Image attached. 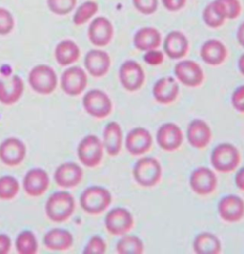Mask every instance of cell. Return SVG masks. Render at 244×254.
I'll use <instances>...</instances> for the list:
<instances>
[{
	"label": "cell",
	"instance_id": "6da1fadb",
	"mask_svg": "<svg viewBox=\"0 0 244 254\" xmlns=\"http://www.w3.org/2000/svg\"><path fill=\"white\" fill-rule=\"evenodd\" d=\"M76 208L73 195L67 191H57L51 194L45 205L47 217L55 223H62L69 219Z\"/></svg>",
	"mask_w": 244,
	"mask_h": 254
},
{
	"label": "cell",
	"instance_id": "7a4b0ae2",
	"mask_svg": "<svg viewBox=\"0 0 244 254\" xmlns=\"http://www.w3.org/2000/svg\"><path fill=\"white\" fill-rule=\"evenodd\" d=\"M112 203L110 191L103 187L92 186L87 188L81 196L82 209L89 214H100L105 211Z\"/></svg>",
	"mask_w": 244,
	"mask_h": 254
},
{
	"label": "cell",
	"instance_id": "3957f363",
	"mask_svg": "<svg viewBox=\"0 0 244 254\" xmlns=\"http://www.w3.org/2000/svg\"><path fill=\"white\" fill-rule=\"evenodd\" d=\"M28 81L35 93L49 95L55 92L58 86V76L50 66L38 65L33 68L29 73Z\"/></svg>",
	"mask_w": 244,
	"mask_h": 254
},
{
	"label": "cell",
	"instance_id": "277c9868",
	"mask_svg": "<svg viewBox=\"0 0 244 254\" xmlns=\"http://www.w3.org/2000/svg\"><path fill=\"white\" fill-rule=\"evenodd\" d=\"M240 162V151L228 143L217 146L211 155V163L214 169L220 173H231L237 169Z\"/></svg>",
	"mask_w": 244,
	"mask_h": 254
},
{
	"label": "cell",
	"instance_id": "5b68a950",
	"mask_svg": "<svg viewBox=\"0 0 244 254\" xmlns=\"http://www.w3.org/2000/svg\"><path fill=\"white\" fill-rule=\"evenodd\" d=\"M162 166L157 159L144 157L136 163L133 174L139 185L149 188L159 183L162 177Z\"/></svg>",
	"mask_w": 244,
	"mask_h": 254
},
{
	"label": "cell",
	"instance_id": "8992f818",
	"mask_svg": "<svg viewBox=\"0 0 244 254\" xmlns=\"http://www.w3.org/2000/svg\"><path fill=\"white\" fill-rule=\"evenodd\" d=\"M103 143L95 135H88L82 139L78 147L80 161L88 168H94L103 158Z\"/></svg>",
	"mask_w": 244,
	"mask_h": 254
},
{
	"label": "cell",
	"instance_id": "52a82bcc",
	"mask_svg": "<svg viewBox=\"0 0 244 254\" xmlns=\"http://www.w3.org/2000/svg\"><path fill=\"white\" fill-rule=\"evenodd\" d=\"M84 110L95 118H105L112 113L113 104L110 97L100 90H92L83 97Z\"/></svg>",
	"mask_w": 244,
	"mask_h": 254
},
{
	"label": "cell",
	"instance_id": "ba28073f",
	"mask_svg": "<svg viewBox=\"0 0 244 254\" xmlns=\"http://www.w3.org/2000/svg\"><path fill=\"white\" fill-rule=\"evenodd\" d=\"M88 84V76L81 67H71L65 69L61 75V90L69 96H78L81 94Z\"/></svg>",
	"mask_w": 244,
	"mask_h": 254
},
{
	"label": "cell",
	"instance_id": "9c48e42d",
	"mask_svg": "<svg viewBox=\"0 0 244 254\" xmlns=\"http://www.w3.org/2000/svg\"><path fill=\"white\" fill-rule=\"evenodd\" d=\"M119 79L125 90L128 92H137L143 86L145 74L138 62L127 60L119 69Z\"/></svg>",
	"mask_w": 244,
	"mask_h": 254
},
{
	"label": "cell",
	"instance_id": "30bf717a",
	"mask_svg": "<svg viewBox=\"0 0 244 254\" xmlns=\"http://www.w3.org/2000/svg\"><path fill=\"white\" fill-rule=\"evenodd\" d=\"M134 226V218L127 209L116 208L110 210L105 217V227L113 235H124Z\"/></svg>",
	"mask_w": 244,
	"mask_h": 254
},
{
	"label": "cell",
	"instance_id": "8fae6325",
	"mask_svg": "<svg viewBox=\"0 0 244 254\" xmlns=\"http://www.w3.org/2000/svg\"><path fill=\"white\" fill-rule=\"evenodd\" d=\"M174 74L183 85L190 88L200 86L204 80L203 70L193 60H184L177 63L174 67Z\"/></svg>",
	"mask_w": 244,
	"mask_h": 254
},
{
	"label": "cell",
	"instance_id": "7c38bea8",
	"mask_svg": "<svg viewBox=\"0 0 244 254\" xmlns=\"http://www.w3.org/2000/svg\"><path fill=\"white\" fill-rule=\"evenodd\" d=\"M218 179L215 173L206 167L196 169L190 176V186L198 195L211 194L217 188Z\"/></svg>",
	"mask_w": 244,
	"mask_h": 254
},
{
	"label": "cell",
	"instance_id": "4fadbf2b",
	"mask_svg": "<svg viewBox=\"0 0 244 254\" xmlns=\"http://www.w3.org/2000/svg\"><path fill=\"white\" fill-rule=\"evenodd\" d=\"M26 152V146L20 139L10 137L0 144V160L7 166L13 167L21 164Z\"/></svg>",
	"mask_w": 244,
	"mask_h": 254
},
{
	"label": "cell",
	"instance_id": "5bb4252c",
	"mask_svg": "<svg viewBox=\"0 0 244 254\" xmlns=\"http://www.w3.org/2000/svg\"><path fill=\"white\" fill-rule=\"evenodd\" d=\"M157 142L163 150H178L183 143L182 130L174 123H165L160 127L157 132Z\"/></svg>",
	"mask_w": 244,
	"mask_h": 254
},
{
	"label": "cell",
	"instance_id": "9a60e30c",
	"mask_svg": "<svg viewBox=\"0 0 244 254\" xmlns=\"http://www.w3.org/2000/svg\"><path fill=\"white\" fill-rule=\"evenodd\" d=\"M114 36V27L109 19L103 16L96 17L90 24L88 37L94 46L105 47L112 41Z\"/></svg>",
	"mask_w": 244,
	"mask_h": 254
},
{
	"label": "cell",
	"instance_id": "2e32d148",
	"mask_svg": "<svg viewBox=\"0 0 244 254\" xmlns=\"http://www.w3.org/2000/svg\"><path fill=\"white\" fill-rule=\"evenodd\" d=\"M49 185V175L43 169H32L24 177V190L29 196L38 197L43 195L46 192Z\"/></svg>",
	"mask_w": 244,
	"mask_h": 254
},
{
	"label": "cell",
	"instance_id": "e0dca14e",
	"mask_svg": "<svg viewBox=\"0 0 244 254\" xmlns=\"http://www.w3.org/2000/svg\"><path fill=\"white\" fill-rule=\"evenodd\" d=\"M54 178L56 183L61 188H75L81 182L83 171L81 167L77 163L66 162L58 166Z\"/></svg>",
	"mask_w": 244,
	"mask_h": 254
},
{
	"label": "cell",
	"instance_id": "ac0fdd59",
	"mask_svg": "<svg viewBox=\"0 0 244 254\" xmlns=\"http://www.w3.org/2000/svg\"><path fill=\"white\" fill-rule=\"evenodd\" d=\"M84 65L92 76L99 78L108 73L111 67V58L105 51L94 49L85 56Z\"/></svg>",
	"mask_w": 244,
	"mask_h": 254
},
{
	"label": "cell",
	"instance_id": "d6986e66",
	"mask_svg": "<svg viewBox=\"0 0 244 254\" xmlns=\"http://www.w3.org/2000/svg\"><path fill=\"white\" fill-rule=\"evenodd\" d=\"M152 139L150 132L143 127L132 129L125 140L126 150L132 155H142L151 149Z\"/></svg>",
	"mask_w": 244,
	"mask_h": 254
},
{
	"label": "cell",
	"instance_id": "ffe728a7",
	"mask_svg": "<svg viewBox=\"0 0 244 254\" xmlns=\"http://www.w3.org/2000/svg\"><path fill=\"white\" fill-rule=\"evenodd\" d=\"M218 210L221 219L229 223L239 222L244 217V201L236 195H227L220 201Z\"/></svg>",
	"mask_w": 244,
	"mask_h": 254
},
{
	"label": "cell",
	"instance_id": "44dd1931",
	"mask_svg": "<svg viewBox=\"0 0 244 254\" xmlns=\"http://www.w3.org/2000/svg\"><path fill=\"white\" fill-rule=\"evenodd\" d=\"M212 138V131L208 124L201 120H193L187 128V139L190 145L195 149H204L208 146Z\"/></svg>",
	"mask_w": 244,
	"mask_h": 254
},
{
	"label": "cell",
	"instance_id": "7402d4cb",
	"mask_svg": "<svg viewBox=\"0 0 244 254\" xmlns=\"http://www.w3.org/2000/svg\"><path fill=\"white\" fill-rule=\"evenodd\" d=\"M179 94V86L173 77H163L157 81L153 88V96L160 104H171Z\"/></svg>",
	"mask_w": 244,
	"mask_h": 254
},
{
	"label": "cell",
	"instance_id": "603a6c76",
	"mask_svg": "<svg viewBox=\"0 0 244 254\" xmlns=\"http://www.w3.org/2000/svg\"><path fill=\"white\" fill-rule=\"evenodd\" d=\"M163 49L167 57L172 59H180L186 56L189 42L184 34L179 31H173L165 37Z\"/></svg>",
	"mask_w": 244,
	"mask_h": 254
},
{
	"label": "cell",
	"instance_id": "cb8c5ba5",
	"mask_svg": "<svg viewBox=\"0 0 244 254\" xmlns=\"http://www.w3.org/2000/svg\"><path fill=\"white\" fill-rule=\"evenodd\" d=\"M24 82L20 76L14 75L9 81L0 80V103L15 104L22 97Z\"/></svg>",
	"mask_w": 244,
	"mask_h": 254
},
{
	"label": "cell",
	"instance_id": "d4e9b609",
	"mask_svg": "<svg viewBox=\"0 0 244 254\" xmlns=\"http://www.w3.org/2000/svg\"><path fill=\"white\" fill-rule=\"evenodd\" d=\"M227 57V49L225 45L217 39H210L201 46L200 58L210 66H219L222 64Z\"/></svg>",
	"mask_w": 244,
	"mask_h": 254
},
{
	"label": "cell",
	"instance_id": "484cf974",
	"mask_svg": "<svg viewBox=\"0 0 244 254\" xmlns=\"http://www.w3.org/2000/svg\"><path fill=\"white\" fill-rule=\"evenodd\" d=\"M122 129L115 121L107 124L103 131V146L110 156H116L122 147Z\"/></svg>",
	"mask_w": 244,
	"mask_h": 254
},
{
	"label": "cell",
	"instance_id": "4316f807",
	"mask_svg": "<svg viewBox=\"0 0 244 254\" xmlns=\"http://www.w3.org/2000/svg\"><path fill=\"white\" fill-rule=\"evenodd\" d=\"M162 43V35L156 28L144 27L140 29L134 36V45L140 51L157 49Z\"/></svg>",
	"mask_w": 244,
	"mask_h": 254
},
{
	"label": "cell",
	"instance_id": "83f0119b",
	"mask_svg": "<svg viewBox=\"0 0 244 254\" xmlns=\"http://www.w3.org/2000/svg\"><path fill=\"white\" fill-rule=\"evenodd\" d=\"M74 238L70 231L63 229H53L43 237V244L51 251H66L70 249Z\"/></svg>",
	"mask_w": 244,
	"mask_h": 254
},
{
	"label": "cell",
	"instance_id": "f1b7e54d",
	"mask_svg": "<svg viewBox=\"0 0 244 254\" xmlns=\"http://www.w3.org/2000/svg\"><path fill=\"white\" fill-rule=\"evenodd\" d=\"M81 50L73 40L65 39L59 42L55 50V58L58 64L62 67L69 66L79 60Z\"/></svg>",
	"mask_w": 244,
	"mask_h": 254
},
{
	"label": "cell",
	"instance_id": "f546056e",
	"mask_svg": "<svg viewBox=\"0 0 244 254\" xmlns=\"http://www.w3.org/2000/svg\"><path fill=\"white\" fill-rule=\"evenodd\" d=\"M194 251L198 254H219L221 252L220 239L209 232L198 234L194 240Z\"/></svg>",
	"mask_w": 244,
	"mask_h": 254
},
{
	"label": "cell",
	"instance_id": "4dcf8cb0",
	"mask_svg": "<svg viewBox=\"0 0 244 254\" xmlns=\"http://www.w3.org/2000/svg\"><path fill=\"white\" fill-rule=\"evenodd\" d=\"M202 19L209 28L217 29L224 24L227 17L221 4L217 0H214L205 7L202 13Z\"/></svg>",
	"mask_w": 244,
	"mask_h": 254
},
{
	"label": "cell",
	"instance_id": "1f68e13d",
	"mask_svg": "<svg viewBox=\"0 0 244 254\" xmlns=\"http://www.w3.org/2000/svg\"><path fill=\"white\" fill-rule=\"evenodd\" d=\"M15 247L18 254H36L38 250V242L35 233L31 231H24L19 233L15 240Z\"/></svg>",
	"mask_w": 244,
	"mask_h": 254
},
{
	"label": "cell",
	"instance_id": "d6a6232c",
	"mask_svg": "<svg viewBox=\"0 0 244 254\" xmlns=\"http://www.w3.org/2000/svg\"><path fill=\"white\" fill-rule=\"evenodd\" d=\"M143 251V242L135 235H125L116 244V252L119 254H141Z\"/></svg>",
	"mask_w": 244,
	"mask_h": 254
},
{
	"label": "cell",
	"instance_id": "836d02e7",
	"mask_svg": "<svg viewBox=\"0 0 244 254\" xmlns=\"http://www.w3.org/2000/svg\"><path fill=\"white\" fill-rule=\"evenodd\" d=\"M19 182L12 175L0 177V200L10 201L14 199L19 192Z\"/></svg>",
	"mask_w": 244,
	"mask_h": 254
},
{
	"label": "cell",
	"instance_id": "e575fe53",
	"mask_svg": "<svg viewBox=\"0 0 244 254\" xmlns=\"http://www.w3.org/2000/svg\"><path fill=\"white\" fill-rule=\"evenodd\" d=\"M98 4L94 1H86L77 9L74 14L73 22L77 26L87 23L98 12Z\"/></svg>",
	"mask_w": 244,
	"mask_h": 254
},
{
	"label": "cell",
	"instance_id": "d590c367",
	"mask_svg": "<svg viewBox=\"0 0 244 254\" xmlns=\"http://www.w3.org/2000/svg\"><path fill=\"white\" fill-rule=\"evenodd\" d=\"M77 5V0H47L49 10L57 15L69 14Z\"/></svg>",
	"mask_w": 244,
	"mask_h": 254
},
{
	"label": "cell",
	"instance_id": "8d00e7d4",
	"mask_svg": "<svg viewBox=\"0 0 244 254\" xmlns=\"http://www.w3.org/2000/svg\"><path fill=\"white\" fill-rule=\"evenodd\" d=\"M14 17L12 12L5 8H0V35L11 34L14 29Z\"/></svg>",
	"mask_w": 244,
	"mask_h": 254
},
{
	"label": "cell",
	"instance_id": "74e56055",
	"mask_svg": "<svg viewBox=\"0 0 244 254\" xmlns=\"http://www.w3.org/2000/svg\"><path fill=\"white\" fill-rule=\"evenodd\" d=\"M221 4L227 19H236L242 12V5L239 0H217Z\"/></svg>",
	"mask_w": 244,
	"mask_h": 254
},
{
	"label": "cell",
	"instance_id": "f35d334b",
	"mask_svg": "<svg viewBox=\"0 0 244 254\" xmlns=\"http://www.w3.org/2000/svg\"><path fill=\"white\" fill-rule=\"evenodd\" d=\"M136 10L144 15H151L157 12L159 0H133Z\"/></svg>",
	"mask_w": 244,
	"mask_h": 254
},
{
	"label": "cell",
	"instance_id": "ab89813d",
	"mask_svg": "<svg viewBox=\"0 0 244 254\" xmlns=\"http://www.w3.org/2000/svg\"><path fill=\"white\" fill-rule=\"evenodd\" d=\"M107 245L100 236H93L86 245L83 253L84 254H103L106 253Z\"/></svg>",
	"mask_w": 244,
	"mask_h": 254
},
{
	"label": "cell",
	"instance_id": "60d3db41",
	"mask_svg": "<svg viewBox=\"0 0 244 254\" xmlns=\"http://www.w3.org/2000/svg\"><path fill=\"white\" fill-rule=\"evenodd\" d=\"M143 59L145 61V63H147L150 66H159L161 65L164 60V55L163 52L154 49V50H150L147 51L146 54L144 55Z\"/></svg>",
	"mask_w": 244,
	"mask_h": 254
},
{
	"label": "cell",
	"instance_id": "b9f144b4",
	"mask_svg": "<svg viewBox=\"0 0 244 254\" xmlns=\"http://www.w3.org/2000/svg\"><path fill=\"white\" fill-rule=\"evenodd\" d=\"M231 100L235 110L239 113L244 114V85L235 90Z\"/></svg>",
	"mask_w": 244,
	"mask_h": 254
},
{
	"label": "cell",
	"instance_id": "7bdbcfd3",
	"mask_svg": "<svg viewBox=\"0 0 244 254\" xmlns=\"http://www.w3.org/2000/svg\"><path fill=\"white\" fill-rule=\"evenodd\" d=\"M164 8L169 12H177L181 10L185 4L187 0H162Z\"/></svg>",
	"mask_w": 244,
	"mask_h": 254
},
{
	"label": "cell",
	"instance_id": "ee69618b",
	"mask_svg": "<svg viewBox=\"0 0 244 254\" xmlns=\"http://www.w3.org/2000/svg\"><path fill=\"white\" fill-rule=\"evenodd\" d=\"M12 248V240L7 234H0V254L10 253Z\"/></svg>",
	"mask_w": 244,
	"mask_h": 254
},
{
	"label": "cell",
	"instance_id": "f6af8a7d",
	"mask_svg": "<svg viewBox=\"0 0 244 254\" xmlns=\"http://www.w3.org/2000/svg\"><path fill=\"white\" fill-rule=\"evenodd\" d=\"M235 183L240 190H244V167L238 172V174H236Z\"/></svg>",
	"mask_w": 244,
	"mask_h": 254
},
{
	"label": "cell",
	"instance_id": "bcb514c9",
	"mask_svg": "<svg viewBox=\"0 0 244 254\" xmlns=\"http://www.w3.org/2000/svg\"><path fill=\"white\" fill-rule=\"evenodd\" d=\"M237 39L239 44L244 48V22L240 25L237 33Z\"/></svg>",
	"mask_w": 244,
	"mask_h": 254
},
{
	"label": "cell",
	"instance_id": "7dc6e473",
	"mask_svg": "<svg viewBox=\"0 0 244 254\" xmlns=\"http://www.w3.org/2000/svg\"><path fill=\"white\" fill-rule=\"evenodd\" d=\"M238 66H239V69H240L241 73L244 75V54L241 56V58H239Z\"/></svg>",
	"mask_w": 244,
	"mask_h": 254
}]
</instances>
